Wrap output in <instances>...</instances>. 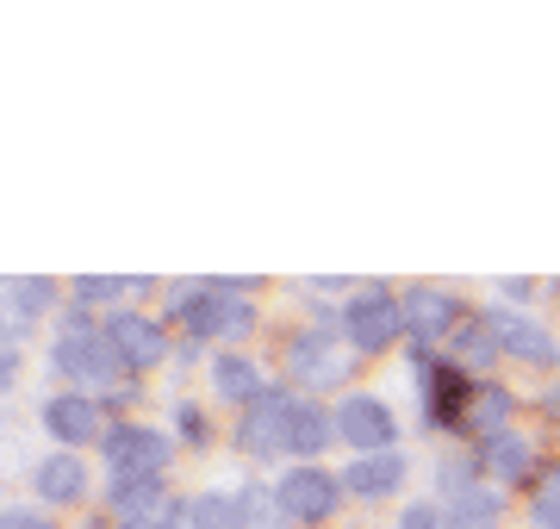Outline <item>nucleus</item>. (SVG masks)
<instances>
[{"label": "nucleus", "mask_w": 560, "mask_h": 529, "mask_svg": "<svg viewBox=\"0 0 560 529\" xmlns=\"http://www.w3.org/2000/svg\"><path fill=\"white\" fill-rule=\"evenodd\" d=\"M342 330H349V343L361 355H374V349H386L405 330V299H393V293H361V299L342 306Z\"/></svg>", "instance_id": "7ed1b4c3"}, {"label": "nucleus", "mask_w": 560, "mask_h": 529, "mask_svg": "<svg viewBox=\"0 0 560 529\" xmlns=\"http://www.w3.org/2000/svg\"><path fill=\"white\" fill-rule=\"evenodd\" d=\"M342 498V480H330L324 468H293L287 480L275 486V505L280 517H300V524H324Z\"/></svg>", "instance_id": "39448f33"}, {"label": "nucleus", "mask_w": 560, "mask_h": 529, "mask_svg": "<svg viewBox=\"0 0 560 529\" xmlns=\"http://www.w3.org/2000/svg\"><path fill=\"white\" fill-rule=\"evenodd\" d=\"M536 529H560V468H548L536 480V505H529Z\"/></svg>", "instance_id": "4be33fe9"}, {"label": "nucleus", "mask_w": 560, "mask_h": 529, "mask_svg": "<svg viewBox=\"0 0 560 529\" xmlns=\"http://www.w3.org/2000/svg\"><path fill=\"white\" fill-rule=\"evenodd\" d=\"M0 529H50L44 510H0Z\"/></svg>", "instance_id": "a878e982"}, {"label": "nucleus", "mask_w": 560, "mask_h": 529, "mask_svg": "<svg viewBox=\"0 0 560 529\" xmlns=\"http://www.w3.org/2000/svg\"><path fill=\"white\" fill-rule=\"evenodd\" d=\"M113 505L125 510V524H156L162 510V480H113Z\"/></svg>", "instance_id": "f3484780"}, {"label": "nucleus", "mask_w": 560, "mask_h": 529, "mask_svg": "<svg viewBox=\"0 0 560 529\" xmlns=\"http://www.w3.org/2000/svg\"><path fill=\"white\" fill-rule=\"evenodd\" d=\"M175 517H187V505H168L156 524H119V529H175Z\"/></svg>", "instance_id": "cd10ccee"}, {"label": "nucleus", "mask_w": 560, "mask_h": 529, "mask_svg": "<svg viewBox=\"0 0 560 529\" xmlns=\"http://www.w3.org/2000/svg\"><path fill=\"white\" fill-rule=\"evenodd\" d=\"M405 480V455H361V461H349V473H342V486L361 492V498H381V492H399Z\"/></svg>", "instance_id": "ddd939ff"}, {"label": "nucleus", "mask_w": 560, "mask_h": 529, "mask_svg": "<svg viewBox=\"0 0 560 529\" xmlns=\"http://www.w3.org/2000/svg\"><path fill=\"white\" fill-rule=\"evenodd\" d=\"M324 436H330V424L318 418V405H300V411H293V436H287V448H293V455H318Z\"/></svg>", "instance_id": "412c9836"}, {"label": "nucleus", "mask_w": 560, "mask_h": 529, "mask_svg": "<svg viewBox=\"0 0 560 529\" xmlns=\"http://www.w3.org/2000/svg\"><path fill=\"white\" fill-rule=\"evenodd\" d=\"M212 380H219V392L237 399V405H256L261 399V374H256L249 355H219V362H212Z\"/></svg>", "instance_id": "a211bd4d"}, {"label": "nucleus", "mask_w": 560, "mask_h": 529, "mask_svg": "<svg viewBox=\"0 0 560 529\" xmlns=\"http://www.w3.org/2000/svg\"><path fill=\"white\" fill-rule=\"evenodd\" d=\"M32 486H38L44 505H75L81 486H88V468H81L75 455H50V461H38Z\"/></svg>", "instance_id": "4468645a"}, {"label": "nucleus", "mask_w": 560, "mask_h": 529, "mask_svg": "<svg viewBox=\"0 0 560 529\" xmlns=\"http://www.w3.org/2000/svg\"><path fill=\"white\" fill-rule=\"evenodd\" d=\"M287 362H293V374H300L305 387H330V380L342 374V355L330 349V337H324V330L293 337V355H287Z\"/></svg>", "instance_id": "f8f14e48"}, {"label": "nucleus", "mask_w": 560, "mask_h": 529, "mask_svg": "<svg viewBox=\"0 0 560 529\" xmlns=\"http://www.w3.org/2000/svg\"><path fill=\"white\" fill-rule=\"evenodd\" d=\"M492 355H499V337H492V325H486V318L460 330V362L480 367V362H492Z\"/></svg>", "instance_id": "5701e85b"}, {"label": "nucleus", "mask_w": 560, "mask_h": 529, "mask_svg": "<svg viewBox=\"0 0 560 529\" xmlns=\"http://www.w3.org/2000/svg\"><path fill=\"white\" fill-rule=\"evenodd\" d=\"M455 325H460V306L442 286H411V293H405V330H411L423 349L442 343V337H455Z\"/></svg>", "instance_id": "6e6552de"}, {"label": "nucleus", "mask_w": 560, "mask_h": 529, "mask_svg": "<svg viewBox=\"0 0 560 529\" xmlns=\"http://www.w3.org/2000/svg\"><path fill=\"white\" fill-rule=\"evenodd\" d=\"M337 436H342L349 448L386 455V448H393V436H399V424H393V411H386L381 399L355 392V399H342V405H337Z\"/></svg>", "instance_id": "0eeeda50"}, {"label": "nucleus", "mask_w": 560, "mask_h": 529, "mask_svg": "<svg viewBox=\"0 0 560 529\" xmlns=\"http://www.w3.org/2000/svg\"><path fill=\"white\" fill-rule=\"evenodd\" d=\"M13 374H20V355H13V343H0V387H7Z\"/></svg>", "instance_id": "c85d7f7f"}, {"label": "nucleus", "mask_w": 560, "mask_h": 529, "mask_svg": "<svg viewBox=\"0 0 560 529\" xmlns=\"http://www.w3.org/2000/svg\"><path fill=\"white\" fill-rule=\"evenodd\" d=\"M57 374H69V380H88V387H106V380H119V349H113V337H101V330H69L57 343Z\"/></svg>", "instance_id": "20e7f679"}, {"label": "nucleus", "mask_w": 560, "mask_h": 529, "mask_svg": "<svg viewBox=\"0 0 560 529\" xmlns=\"http://www.w3.org/2000/svg\"><path fill=\"white\" fill-rule=\"evenodd\" d=\"M175 318L194 330V337H219V330H243L256 311L243 306V286H231V281H200V286H180Z\"/></svg>", "instance_id": "f257e3e1"}, {"label": "nucleus", "mask_w": 560, "mask_h": 529, "mask_svg": "<svg viewBox=\"0 0 560 529\" xmlns=\"http://www.w3.org/2000/svg\"><path fill=\"white\" fill-rule=\"evenodd\" d=\"M106 337H113V349H119V362H125V367H156L162 355H168L162 330L150 325V318H138V311L113 318V325H106Z\"/></svg>", "instance_id": "9d476101"}, {"label": "nucleus", "mask_w": 560, "mask_h": 529, "mask_svg": "<svg viewBox=\"0 0 560 529\" xmlns=\"http://www.w3.org/2000/svg\"><path fill=\"white\" fill-rule=\"evenodd\" d=\"M106 468H113V480H156L162 461H168V436L150 424H119V430H106Z\"/></svg>", "instance_id": "f03ea898"}, {"label": "nucleus", "mask_w": 560, "mask_h": 529, "mask_svg": "<svg viewBox=\"0 0 560 529\" xmlns=\"http://www.w3.org/2000/svg\"><path fill=\"white\" fill-rule=\"evenodd\" d=\"M448 529H499V498L492 492H460V498H448Z\"/></svg>", "instance_id": "aec40b11"}, {"label": "nucleus", "mask_w": 560, "mask_h": 529, "mask_svg": "<svg viewBox=\"0 0 560 529\" xmlns=\"http://www.w3.org/2000/svg\"><path fill=\"white\" fill-rule=\"evenodd\" d=\"M293 399L287 392H261L256 405H243V430L237 443L249 448V455H280L287 448V436H293Z\"/></svg>", "instance_id": "423d86ee"}, {"label": "nucleus", "mask_w": 560, "mask_h": 529, "mask_svg": "<svg viewBox=\"0 0 560 529\" xmlns=\"http://www.w3.org/2000/svg\"><path fill=\"white\" fill-rule=\"evenodd\" d=\"M180 430H187V436H206V418H200L194 405H187V411H180Z\"/></svg>", "instance_id": "c756f323"}, {"label": "nucleus", "mask_w": 560, "mask_h": 529, "mask_svg": "<svg viewBox=\"0 0 560 529\" xmlns=\"http://www.w3.org/2000/svg\"><path fill=\"white\" fill-rule=\"evenodd\" d=\"M504 418H511V392L480 387V392H467V411H460L455 424L460 430H480L486 443H492V436H504Z\"/></svg>", "instance_id": "dca6fc26"}, {"label": "nucleus", "mask_w": 560, "mask_h": 529, "mask_svg": "<svg viewBox=\"0 0 560 529\" xmlns=\"http://www.w3.org/2000/svg\"><path fill=\"white\" fill-rule=\"evenodd\" d=\"M486 325H492V337H499V349L504 355H517V362H555V337L541 325H529V318H517V311H486Z\"/></svg>", "instance_id": "1a4fd4ad"}, {"label": "nucleus", "mask_w": 560, "mask_h": 529, "mask_svg": "<svg viewBox=\"0 0 560 529\" xmlns=\"http://www.w3.org/2000/svg\"><path fill=\"white\" fill-rule=\"evenodd\" d=\"M119 293H131V281H119V274H81L75 281L81 306H94V299H119Z\"/></svg>", "instance_id": "393cba45"}, {"label": "nucleus", "mask_w": 560, "mask_h": 529, "mask_svg": "<svg viewBox=\"0 0 560 529\" xmlns=\"http://www.w3.org/2000/svg\"><path fill=\"white\" fill-rule=\"evenodd\" d=\"M187 524L194 529H243V510H237V498H224V492H200V498L187 505Z\"/></svg>", "instance_id": "6ab92c4d"}, {"label": "nucleus", "mask_w": 560, "mask_h": 529, "mask_svg": "<svg viewBox=\"0 0 560 529\" xmlns=\"http://www.w3.org/2000/svg\"><path fill=\"white\" fill-rule=\"evenodd\" d=\"M237 510H243V529H275V524H280V517H275L280 505L268 498V492H256V486L237 498Z\"/></svg>", "instance_id": "b1692460"}, {"label": "nucleus", "mask_w": 560, "mask_h": 529, "mask_svg": "<svg viewBox=\"0 0 560 529\" xmlns=\"http://www.w3.org/2000/svg\"><path fill=\"white\" fill-rule=\"evenodd\" d=\"M399 529H442V517H436V505H411L399 517Z\"/></svg>", "instance_id": "bb28decb"}, {"label": "nucleus", "mask_w": 560, "mask_h": 529, "mask_svg": "<svg viewBox=\"0 0 560 529\" xmlns=\"http://www.w3.org/2000/svg\"><path fill=\"white\" fill-rule=\"evenodd\" d=\"M44 430L62 436V443H88V436L101 430V405H94V399H81V392H62V399L44 405Z\"/></svg>", "instance_id": "9b49d317"}, {"label": "nucleus", "mask_w": 560, "mask_h": 529, "mask_svg": "<svg viewBox=\"0 0 560 529\" xmlns=\"http://www.w3.org/2000/svg\"><path fill=\"white\" fill-rule=\"evenodd\" d=\"M480 468L492 473V480H529V473H536V448L504 430V436H492V443L480 448Z\"/></svg>", "instance_id": "2eb2a0df"}]
</instances>
